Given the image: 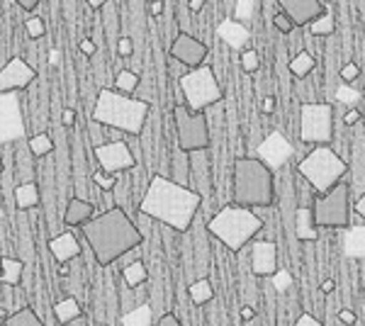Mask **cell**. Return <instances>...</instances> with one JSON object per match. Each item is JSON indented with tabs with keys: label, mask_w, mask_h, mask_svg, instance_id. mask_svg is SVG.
<instances>
[{
	"label": "cell",
	"mask_w": 365,
	"mask_h": 326,
	"mask_svg": "<svg viewBox=\"0 0 365 326\" xmlns=\"http://www.w3.org/2000/svg\"><path fill=\"white\" fill-rule=\"evenodd\" d=\"M273 25H275V29H280L282 34H290L292 29H295V22H292L290 17H287L285 13H282V10H280L278 15L273 17Z\"/></svg>",
	"instance_id": "obj_38"
},
{
	"label": "cell",
	"mask_w": 365,
	"mask_h": 326,
	"mask_svg": "<svg viewBox=\"0 0 365 326\" xmlns=\"http://www.w3.org/2000/svg\"><path fill=\"white\" fill-rule=\"evenodd\" d=\"M5 317H8V312H5V310H0V324L5 322Z\"/></svg>",
	"instance_id": "obj_58"
},
{
	"label": "cell",
	"mask_w": 365,
	"mask_h": 326,
	"mask_svg": "<svg viewBox=\"0 0 365 326\" xmlns=\"http://www.w3.org/2000/svg\"><path fill=\"white\" fill-rule=\"evenodd\" d=\"M86 241L100 265H110L144 244V234L122 207H110L83 224Z\"/></svg>",
	"instance_id": "obj_2"
},
{
	"label": "cell",
	"mask_w": 365,
	"mask_h": 326,
	"mask_svg": "<svg viewBox=\"0 0 365 326\" xmlns=\"http://www.w3.org/2000/svg\"><path fill=\"white\" fill-rule=\"evenodd\" d=\"M81 314V305L76 297H66L61 302H56L54 305V317H56V324H68L73 317H78Z\"/></svg>",
	"instance_id": "obj_27"
},
{
	"label": "cell",
	"mask_w": 365,
	"mask_h": 326,
	"mask_svg": "<svg viewBox=\"0 0 365 326\" xmlns=\"http://www.w3.org/2000/svg\"><path fill=\"white\" fill-rule=\"evenodd\" d=\"M280 10L295 22V27H304L309 25L314 17H319L324 10L322 0H278Z\"/></svg>",
	"instance_id": "obj_17"
},
{
	"label": "cell",
	"mask_w": 365,
	"mask_h": 326,
	"mask_svg": "<svg viewBox=\"0 0 365 326\" xmlns=\"http://www.w3.org/2000/svg\"><path fill=\"white\" fill-rule=\"evenodd\" d=\"M78 49H81V54H86V56H93L98 51V46H96V41L93 39H81V44H78Z\"/></svg>",
	"instance_id": "obj_43"
},
{
	"label": "cell",
	"mask_w": 365,
	"mask_h": 326,
	"mask_svg": "<svg viewBox=\"0 0 365 326\" xmlns=\"http://www.w3.org/2000/svg\"><path fill=\"white\" fill-rule=\"evenodd\" d=\"M120 324H127V326H149V324H154V317H151L149 305H139L137 310L122 314Z\"/></svg>",
	"instance_id": "obj_29"
},
{
	"label": "cell",
	"mask_w": 365,
	"mask_h": 326,
	"mask_svg": "<svg viewBox=\"0 0 365 326\" xmlns=\"http://www.w3.org/2000/svg\"><path fill=\"white\" fill-rule=\"evenodd\" d=\"M93 180H96V185L100 188V190H105V193L115 190V185H117L115 173H96V175H93Z\"/></svg>",
	"instance_id": "obj_37"
},
{
	"label": "cell",
	"mask_w": 365,
	"mask_h": 326,
	"mask_svg": "<svg viewBox=\"0 0 365 326\" xmlns=\"http://www.w3.org/2000/svg\"><path fill=\"white\" fill-rule=\"evenodd\" d=\"M96 158L105 173H120V170H132L137 165L132 149L125 141H110V144L96 146Z\"/></svg>",
	"instance_id": "obj_12"
},
{
	"label": "cell",
	"mask_w": 365,
	"mask_h": 326,
	"mask_svg": "<svg viewBox=\"0 0 365 326\" xmlns=\"http://www.w3.org/2000/svg\"><path fill=\"white\" fill-rule=\"evenodd\" d=\"M334 287H336V282H334V280H324V282H322V292H324V295L334 292Z\"/></svg>",
	"instance_id": "obj_56"
},
{
	"label": "cell",
	"mask_w": 365,
	"mask_h": 326,
	"mask_svg": "<svg viewBox=\"0 0 365 326\" xmlns=\"http://www.w3.org/2000/svg\"><path fill=\"white\" fill-rule=\"evenodd\" d=\"M346 253L351 258L365 256V227H356L349 231V236H346Z\"/></svg>",
	"instance_id": "obj_30"
},
{
	"label": "cell",
	"mask_w": 365,
	"mask_h": 326,
	"mask_svg": "<svg viewBox=\"0 0 365 326\" xmlns=\"http://www.w3.org/2000/svg\"><path fill=\"white\" fill-rule=\"evenodd\" d=\"M25 32H27V37H29V39H39V37H44V32H46L44 20H42V17H37V15L27 17V22H25Z\"/></svg>",
	"instance_id": "obj_35"
},
{
	"label": "cell",
	"mask_w": 365,
	"mask_h": 326,
	"mask_svg": "<svg viewBox=\"0 0 365 326\" xmlns=\"http://www.w3.org/2000/svg\"><path fill=\"white\" fill-rule=\"evenodd\" d=\"M299 139L304 144H331L334 139V105L302 103L299 105Z\"/></svg>",
	"instance_id": "obj_9"
},
{
	"label": "cell",
	"mask_w": 365,
	"mask_h": 326,
	"mask_svg": "<svg viewBox=\"0 0 365 326\" xmlns=\"http://www.w3.org/2000/svg\"><path fill=\"white\" fill-rule=\"evenodd\" d=\"M241 319H244V322H253V319H256V310H253L251 305H244L241 307Z\"/></svg>",
	"instance_id": "obj_51"
},
{
	"label": "cell",
	"mask_w": 365,
	"mask_h": 326,
	"mask_svg": "<svg viewBox=\"0 0 365 326\" xmlns=\"http://www.w3.org/2000/svg\"><path fill=\"white\" fill-rule=\"evenodd\" d=\"M358 76H361V68H358V63H353V61L341 68V78H344V83H349V86L353 81H358Z\"/></svg>",
	"instance_id": "obj_39"
},
{
	"label": "cell",
	"mask_w": 365,
	"mask_h": 326,
	"mask_svg": "<svg viewBox=\"0 0 365 326\" xmlns=\"http://www.w3.org/2000/svg\"><path fill=\"white\" fill-rule=\"evenodd\" d=\"M207 54H210L207 44H202V41L195 39L187 32H180L173 44H170V56L187 68H195V66H200V63H205Z\"/></svg>",
	"instance_id": "obj_15"
},
{
	"label": "cell",
	"mask_w": 365,
	"mask_h": 326,
	"mask_svg": "<svg viewBox=\"0 0 365 326\" xmlns=\"http://www.w3.org/2000/svg\"><path fill=\"white\" fill-rule=\"evenodd\" d=\"M312 215L319 229H346L351 224V185L339 180L331 190L314 198Z\"/></svg>",
	"instance_id": "obj_8"
},
{
	"label": "cell",
	"mask_w": 365,
	"mask_h": 326,
	"mask_svg": "<svg viewBox=\"0 0 365 326\" xmlns=\"http://www.w3.org/2000/svg\"><path fill=\"white\" fill-rule=\"evenodd\" d=\"M25 136V120H22L20 98L15 91L0 93V144L17 141Z\"/></svg>",
	"instance_id": "obj_11"
},
{
	"label": "cell",
	"mask_w": 365,
	"mask_h": 326,
	"mask_svg": "<svg viewBox=\"0 0 365 326\" xmlns=\"http://www.w3.org/2000/svg\"><path fill=\"white\" fill-rule=\"evenodd\" d=\"M180 91H182V98H185V105L195 112H205L225 98L222 96L220 81H217L215 71H212L207 63H200V66L190 68L187 73H182Z\"/></svg>",
	"instance_id": "obj_7"
},
{
	"label": "cell",
	"mask_w": 365,
	"mask_h": 326,
	"mask_svg": "<svg viewBox=\"0 0 365 326\" xmlns=\"http://www.w3.org/2000/svg\"><path fill=\"white\" fill-rule=\"evenodd\" d=\"M297 239L299 241H317L319 239V227L314 222L309 207H299L297 210Z\"/></svg>",
	"instance_id": "obj_22"
},
{
	"label": "cell",
	"mask_w": 365,
	"mask_h": 326,
	"mask_svg": "<svg viewBox=\"0 0 365 326\" xmlns=\"http://www.w3.org/2000/svg\"><path fill=\"white\" fill-rule=\"evenodd\" d=\"M190 158V183L192 190H197L200 195H210L212 193V161H210V151L207 149H197L187 153Z\"/></svg>",
	"instance_id": "obj_16"
},
{
	"label": "cell",
	"mask_w": 365,
	"mask_h": 326,
	"mask_svg": "<svg viewBox=\"0 0 365 326\" xmlns=\"http://www.w3.org/2000/svg\"><path fill=\"white\" fill-rule=\"evenodd\" d=\"M17 5H20L22 10H27V13H32V10H37L39 8V3H42V0H15Z\"/></svg>",
	"instance_id": "obj_48"
},
{
	"label": "cell",
	"mask_w": 365,
	"mask_h": 326,
	"mask_svg": "<svg viewBox=\"0 0 365 326\" xmlns=\"http://www.w3.org/2000/svg\"><path fill=\"white\" fill-rule=\"evenodd\" d=\"M61 122L66 124V127H73V124H76V112L73 110H63Z\"/></svg>",
	"instance_id": "obj_53"
},
{
	"label": "cell",
	"mask_w": 365,
	"mask_h": 326,
	"mask_svg": "<svg viewBox=\"0 0 365 326\" xmlns=\"http://www.w3.org/2000/svg\"><path fill=\"white\" fill-rule=\"evenodd\" d=\"M297 170H299V175L322 195V193L331 190L339 180H344L346 173H349V163H346L329 144H314V149L299 161Z\"/></svg>",
	"instance_id": "obj_6"
},
{
	"label": "cell",
	"mask_w": 365,
	"mask_h": 326,
	"mask_svg": "<svg viewBox=\"0 0 365 326\" xmlns=\"http://www.w3.org/2000/svg\"><path fill=\"white\" fill-rule=\"evenodd\" d=\"M336 96H339L341 103H358V98H361V93L353 91V88H349V83H346V86H341V88H339Z\"/></svg>",
	"instance_id": "obj_40"
},
{
	"label": "cell",
	"mask_w": 365,
	"mask_h": 326,
	"mask_svg": "<svg viewBox=\"0 0 365 326\" xmlns=\"http://www.w3.org/2000/svg\"><path fill=\"white\" fill-rule=\"evenodd\" d=\"M361 122V112L358 110H351V112H346V117H344V124H349V127H353V124H358Z\"/></svg>",
	"instance_id": "obj_50"
},
{
	"label": "cell",
	"mask_w": 365,
	"mask_h": 326,
	"mask_svg": "<svg viewBox=\"0 0 365 326\" xmlns=\"http://www.w3.org/2000/svg\"><path fill=\"white\" fill-rule=\"evenodd\" d=\"M132 51H134V41L129 37H122L117 41V54L120 56H132Z\"/></svg>",
	"instance_id": "obj_41"
},
{
	"label": "cell",
	"mask_w": 365,
	"mask_h": 326,
	"mask_svg": "<svg viewBox=\"0 0 365 326\" xmlns=\"http://www.w3.org/2000/svg\"><path fill=\"white\" fill-rule=\"evenodd\" d=\"M151 103L139 98H129L120 91H105L98 93L96 108H93V120L105 127L120 129L125 134L137 136L144 129L146 120H149Z\"/></svg>",
	"instance_id": "obj_3"
},
{
	"label": "cell",
	"mask_w": 365,
	"mask_h": 326,
	"mask_svg": "<svg viewBox=\"0 0 365 326\" xmlns=\"http://www.w3.org/2000/svg\"><path fill=\"white\" fill-rule=\"evenodd\" d=\"M205 3L207 0H187V8H190V13H200L205 8Z\"/></svg>",
	"instance_id": "obj_54"
},
{
	"label": "cell",
	"mask_w": 365,
	"mask_h": 326,
	"mask_svg": "<svg viewBox=\"0 0 365 326\" xmlns=\"http://www.w3.org/2000/svg\"><path fill=\"white\" fill-rule=\"evenodd\" d=\"M96 217V207L88 200H81V198H71L68 205H66V212H63V224L66 227H83L88 219Z\"/></svg>",
	"instance_id": "obj_20"
},
{
	"label": "cell",
	"mask_w": 365,
	"mask_h": 326,
	"mask_svg": "<svg viewBox=\"0 0 365 326\" xmlns=\"http://www.w3.org/2000/svg\"><path fill=\"white\" fill-rule=\"evenodd\" d=\"M356 212H358V215H361V217L365 219V193L361 195V198H358V205H356Z\"/></svg>",
	"instance_id": "obj_55"
},
{
	"label": "cell",
	"mask_w": 365,
	"mask_h": 326,
	"mask_svg": "<svg viewBox=\"0 0 365 326\" xmlns=\"http://www.w3.org/2000/svg\"><path fill=\"white\" fill-rule=\"evenodd\" d=\"M93 324V319L88 317V314H78V317H73L68 322V326H91Z\"/></svg>",
	"instance_id": "obj_49"
},
{
	"label": "cell",
	"mask_w": 365,
	"mask_h": 326,
	"mask_svg": "<svg viewBox=\"0 0 365 326\" xmlns=\"http://www.w3.org/2000/svg\"><path fill=\"white\" fill-rule=\"evenodd\" d=\"M88 5H91L93 10H100V8H105V3H108V0H86Z\"/></svg>",
	"instance_id": "obj_57"
},
{
	"label": "cell",
	"mask_w": 365,
	"mask_h": 326,
	"mask_svg": "<svg viewBox=\"0 0 365 326\" xmlns=\"http://www.w3.org/2000/svg\"><path fill=\"white\" fill-rule=\"evenodd\" d=\"M253 3H256V0H239V5H237V15L234 17H249L251 15V10H253Z\"/></svg>",
	"instance_id": "obj_42"
},
{
	"label": "cell",
	"mask_w": 365,
	"mask_h": 326,
	"mask_svg": "<svg viewBox=\"0 0 365 326\" xmlns=\"http://www.w3.org/2000/svg\"><path fill=\"white\" fill-rule=\"evenodd\" d=\"M202 205V195L190 185L166 178L161 173L151 175L144 198L139 203V212L156 222L166 224L173 231H187L195 222V215Z\"/></svg>",
	"instance_id": "obj_1"
},
{
	"label": "cell",
	"mask_w": 365,
	"mask_h": 326,
	"mask_svg": "<svg viewBox=\"0 0 365 326\" xmlns=\"http://www.w3.org/2000/svg\"><path fill=\"white\" fill-rule=\"evenodd\" d=\"M261 108H263V112L266 115H273V110H275V98H263V103H261Z\"/></svg>",
	"instance_id": "obj_52"
},
{
	"label": "cell",
	"mask_w": 365,
	"mask_h": 326,
	"mask_svg": "<svg viewBox=\"0 0 365 326\" xmlns=\"http://www.w3.org/2000/svg\"><path fill=\"white\" fill-rule=\"evenodd\" d=\"M290 73L292 76H297V78H304V76H309L312 71H314L317 66V61H314V56L309 54V51H299L297 56H292L290 58Z\"/></svg>",
	"instance_id": "obj_26"
},
{
	"label": "cell",
	"mask_w": 365,
	"mask_h": 326,
	"mask_svg": "<svg viewBox=\"0 0 365 326\" xmlns=\"http://www.w3.org/2000/svg\"><path fill=\"white\" fill-rule=\"evenodd\" d=\"M241 68H244L246 73H256V71L261 68V56H258L253 49L241 51Z\"/></svg>",
	"instance_id": "obj_36"
},
{
	"label": "cell",
	"mask_w": 365,
	"mask_h": 326,
	"mask_svg": "<svg viewBox=\"0 0 365 326\" xmlns=\"http://www.w3.org/2000/svg\"><path fill=\"white\" fill-rule=\"evenodd\" d=\"M29 151H32L37 158H42L46 153L54 151V141H51L49 134H34L32 139H29Z\"/></svg>",
	"instance_id": "obj_34"
},
{
	"label": "cell",
	"mask_w": 365,
	"mask_h": 326,
	"mask_svg": "<svg viewBox=\"0 0 365 326\" xmlns=\"http://www.w3.org/2000/svg\"><path fill=\"white\" fill-rule=\"evenodd\" d=\"M263 229V219L253 212V207L232 203L222 207L210 219L207 231L215 239H220L229 251H241L249 241L256 239V234Z\"/></svg>",
	"instance_id": "obj_5"
},
{
	"label": "cell",
	"mask_w": 365,
	"mask_h": 326,
	"mask_svg": "<svg viewBox=\"0 0 365 326\" xmlns=\"http://www.w3.org/2000/svg\"><path fill=\"white\" fill-rule=\"evenodd\" d=\"M22 270H25V263H22V260L5 256L0 260V282L8 287H17L22 282Z\"/></svg>",
	"instance_id": "obj_23"
},
{
	"label": "cell",
	"mask_w": 365,
	"mask_h": 326,
	"mask_svg": "<svg viewBox=\"0 0 365 326\" xmlns=\"http://www.w3.org/2000/svg\"><path fill=\"white\" fill-rule=\"evenodd\" d=\"M309 29H312V34H314V37H329V34H334V29H336L334 15L322 13L319 17H314V20L309 22Z\"/></svg>",
	"instance_id": "obj_33"
},
{
	"label": "cell",
	"mask_w": 365,
	"mask_h": 326,
	"mask_svg": "<svg viewBox=\"0 0 365 326\" xmlns=\"http://www.w3.org/2000/svg\"><path fill=\"white\" fill-rule=\"evenodd\" d=\"M37 81V68L29 66L22 56H13L3 68H0V93L22 91Z\"/></svg>",
	"instance_id": "obj_13"
},
{
	"label": "cell",
	"mask_w": 365,
	"mask_h": 326,
	"mask_svg": "<svg viewBox=\"0 0 365 326\" xmlns=\"http://www.w3.org/2000/svg\"><path fill=\"white\" fill-rule=\"evenodd\" d=\"M173 122H175V134H178V146L182 151L190 153L197 149H210L212 144L210 124L202 112L190 110L187 105H175Z\"/></svg>",
	"instance_id": "obj_10"
},
{
	"label": "cell",
	"mask_w": 365,
	"mask_h": 326,
	"mask_svg": "<svg viewBox=\"0 0 365 326\" xmlns=\"http://www.w3.org/2000/svg\"><path fill=\"white\" fill-rule=\"evenodd\" d=\"M297 326H319V319L312 317L309 312H304V314H299V317H297Z\"/></svg>",
	"instance_id": "obj_46"
},
{
	"label": "cell",
	"mask_w": 365,
	"mask_h": 326,
	"mask_svg": "<svg viewBox=\"0 0 365 326\" xmlns=\"http://www.w3.org/2000/svg\"><path fill=\"white\" fill-rule=\"evenodd\" d=\"M49 251H51V256H54L56 263L66 265L73 258L81 256V244L73 236V231H63V234H58L49 241Z\"/></svg>",
	"instance_id": "obj_19"
},
{
	"label": "cell",
	"mask_w": 365,
	"mask_h": 326,
	"mask_svg": "<svg viewBox=\"0 0 365 326\" xmlns=\"http://www.w3.org/2000/svg\"><path fill=\"white\" fill-rule=\"evenodd\" d=\"M13 195L17 210H32V207L39 205V188L34 183H22V185L15 188Z\"/></svg>",
	"instance_id": "obj_24"
},
{
	"label": "cell",
	"mask_w": 365,
	"mask_h": 326,
	"mask_svg": "<svg viewBox=\"0 0 365 326\" xmlns=\"http://www.w3.org/2000/svg\"><path fill=\"white\" fill-rule=\"evenodd\" d=\"M339 324L353 326V324H358V317H356V314H353L351 310H341V312H339Z\"/></svg>",
	"instance_id": "obj_44"
},
{
	"label": "cell",
	"mask_w": 365,
	"mask_h": 326,
	"mask_svg": "<svg viewBox=\"0 0 365 326\" xmlns=\"http://www.w3.org/2000/svg\"><path fill=\"white\" fill-rule=\"evenodd\" d=\"M5 326H42L44 322L37 317V312L32 310V307H22V310H17L15 314H10V317H5Z\"/></svg>",
	"instance_id": "obj_28"
},
{
	"label": "cell",
	"mask_w": 365,
	"mask_h": 326,
	"mask_svg": "<svg viewBox=\"0 0 365 326\" xmlns=\"http://www.w3.org/2000/svg\"><path fill=\"white\" fill-rule=\"evenodd\" d=\"M139 88V76L134 73V71H120V73L115 76V91L125 93V96H132L134 91Z\"/></svg>",
	"instance_id": "obj_32"
},
{
	"label": "cell",
	"mask_w": 365,
	"mask_h": 326,
	"mask_svg": "<svg viewBox=\"0 0 365 326\" xmlns=\"http://www.w3.org/2000/svg\"><path fill=\"white\" fill-rule=\"evenodd\" d=\"M220 37L225 39L229 46H234V49H241V46L251 39V32L241 25L239 20H225L220 25Z\"/></svg>",
	"instance_id": "obj_21"
},
{
	"label": "cell",
	"mask_w": 365,
	"mask_h": 326,
	"mask_svg": "<svg viewBox=\"0 0 365 326\" xmlns=\"http://www.w3.org/2000/svg\"><path fill=\"white\" fill-rule=\"evenodd\" d=\"M0 173H3V158H0Z\"/></svg>",
	"instance_id": "obj_59"
},
{
	"label": "cell",
	"mask_w": 365,
	"mask_h": 326,
	"mask_svg": "<svg viewBox=\"0 0 365 326\" xmlns=\"http://www.w3.org/2000/svg\"><path fill=\"white\" fill-rule=\"evenodd\" d=\"M256 153H258V158H261V161L266 163L270 170H278L287 161H290L292 144L280 132H270L266 139H263L261 144H258Z\"/></svg>",
	"instance_id": "obj_14"
},
{
	"label": "cell",
	"mask_w": 365,
	"mask_h": 326,
	"mask_svg": "<svg viewBox=\"0 0 365 326\" xmlns=\"http://www.w3.org/2000/svg\"><path fill=\"white\" fill-rule=\"evenodd\" d=\"M122 275H125V282L129 287H139L146 282V277H149V270H146V265L141 263V260H134V263H129L125 270H122Z\"/></svg>",
	"instance_id": "obj_31"
},
{
	"label": "cell",
	"mask_w": 365,
	"mask_h": 326,
	"mask_svg": "<svg viewBox=\"0 0 365 326\" xmlns=\"http://www.w3.org/2000/svg\"><path fill=\"white\" fill-rule=\"evenodd\" d=\"M251 270L261 277L275 275V270H278V246H275L273 241H256V244H253Z\"/></svg>",
	"instance_id": "obj_18"
},
{
	"label": "cell",
	"mask_w": 365,
	"mask_h": 326,
	"mask_svg": "<svg viewBox=\"0 0 365 326\" xmlns=\"http://www.w3.org/2000/svg\"><path fill=\"white\" fill-rule=\"evenodd\" d=\"M234 203L253 210L275 203L273 170L258 156H241L234 161Z\"/></svg>",
	"instance_id": "obj_4"
},
{
	"label": "cell",
	"mask_w": 365,
	"mask_h": 326,
	"mask_svg": "<svg viewBox=\"0 0 365 326\" xmlns=\"http://www.w3.org/2000/svg\"><path fill=\"white\" fill-rule=\"evenodd\" d=\"M158 326H180V319L175 317L173 312H166L161 319H158Z\"/></svg>",
	"instance_id": "obj_45"
},
{
	"label": "cell",
	"mask_w": 365,
	"mask_h": 326,
	"mask_svg": "<svg viewBox=\"0 0 365 326\" xmlns=\"http://www.w3.org/2000/svg\"><path fill=\"white\" fill-rule=\"evenodd\" d=\"M187 295H190L192 305L202 307L215 297V287H212V282L207 280V277H202V280H195L190 287H187Z\"/></svg>",
	"instance_id": "obj_25"
},
{
	"label": "cell",
	"mask_w": 365,
	"mask_h": 326,
	"mask_svg": "<svg viewBox=\"0 0 365 326\" xmlns=\"http://www.w3.org/2000/svg\"><path fill=\"white\" fill-rule=\"evenodd\" d=\"M163 10H166V5H163V0H151V5H149V13H151V17H161V15H163Z\"/></svg>",
	"instance_id": "obj_47"
}]
</instances>
